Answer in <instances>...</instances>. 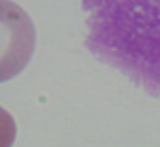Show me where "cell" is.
Returning a JSON list of instances; mask_svg holds the SVG:
<instances>
[{"label": "cell", "instance_id": "cell-2", "mask_svg": "<svg viewBox=\"0 0 160 147\" xmlns=\"http://www.w3.org/2000/svg\"><path fill=\"white\" fill-rule=\"evenodd\" d=\"M35 47V29L27 13L13 2H0V82L24 70Z\"/></svg>", "mask_w": 160, "mask_h": 147}, {"label": "cell", "instance_id": "cell-3", "mask_svg": "<svg viewBox=\"0 0 160 147\" xmlns=\"http://www.w3.org/2000/svg\"><path fill=\"white\" fill-rule=\"evenodd\" d=\"M16 138V124L8 111L0 106V147H11Z\"/></svg>", "mask_w": 160, "mask_h": 147}, {"label": "cell", "instance_id": "cell-1", "mask_svg": "<svg viewBox=\"0 0 160 147\" xmlns=\"http://www.w3.org/2000/svg\"><path fill=\"white\" fill-rule=\"evenodd\" d=\"M86 46L151 95H160V0L84 2Z\"/></svg>", "mask_w": 160, "mask_h": 147}]
</instances>
